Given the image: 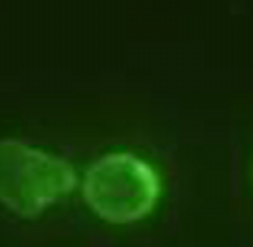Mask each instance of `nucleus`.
Returning a JSON list of instances; mask_svg holds the SVG:
<instances>
[{"instance_id": "obj_1", "label": "nucleus", "mask_w": 253, "mask_h": 247, "mask_svg": "<svg viewBox=\"0 0 253 247\" xmlns=\"http://www.w3.org/2000/svg\"><path fill=\"white\" fill-rule=\"evenodd\" d=\"M78 184L67 159L17 139L0 141V203L21 218H36Z\"/></svg>"}, {"instance_id": "obj_2", "label": "nucleus", "mask_w": 253, "mask_h": 247, "mask_svg": "<svg viewBox=\"0 0 253 247\" xmlns=\"http://www.w3.org/2000/svg\"><path fill=\"white\" fill-rule=\"evenodd\" d=\"M84 198L109 223H133L154 211L161 179L150 163L131 153H109L85 172Z\"/></svg>"}]
</instances>
